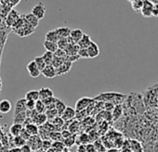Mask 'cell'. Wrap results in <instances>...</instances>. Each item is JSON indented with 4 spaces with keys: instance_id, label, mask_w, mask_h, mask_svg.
<instances>
[{
    "instance_id": "cell-1",
    "label": "cell",
    "mask_w": 158,
    "mask_h": 152,
    "mask_svg": "<svg viewBox=\"0 0 158 152\" xmlns=\"http://www.w3.org/2000/svg\"><path fill=\"white\" fill-rule=\"evenodd\" d=\"M127 97L115 93V92H109V93H102L97 96L95 98H93L95 101H102V102H112L114 105H120L126 98Z\"/></svg>"
},
{
    "instance_id": "cell-2",
    "label": "cell",
    "mask_w": 158,
    "mask_h": 152,
    "mask_svg": "<svg viewBox=\"0 0 158 152\" xmlns=\"http://www.w3.org/2000/svg\"><path fill=\"white\" fill-rule=\"evenodd\" d=\"M46 12H47L46 6H45L42 2H39L38 4H36V5L33 8L32 11H31V13H32L34 16H35L39 21H40V20H43V19L45 18Z\"/></svg>"
},
{
    "instance_id": "cell-3",
    "label": "cell",
    "mask_w": 158,
    "mask_h": 152,
    "mask_svg": "<svg viewBox=\"0 0 158 152\" xmlns=\"http://www.w3.org/2000/svg\"><path fill=\"white\" fill-rule=\"evenodd\" d=\"M26 144L31 147L32 151H37L39 149H41V146H42V139L40 138V136L37 135H34L31 136L27 141Z\"/></svg>"
},
{
    "instance_id": "cell-4",
    "label": "cell",
    "mask_w": 158,
    "mask_h": 152,
    "mask_svg": "<svg viewBox=\"0 0 158 152\" xmlns=\"http://www.w3.org/2000/svg\"><path fill=\"white\" fill-rule=\"evenodd\" d=\"M35 31V29L34 27H32L29 23H27L26 21H25L24 25H23L22 28H20V29L14 30V33H15L16 34H18L20 37H24V36L30 35V34H33Z\"/></svg>"
},
{
    "instance_id": "cell-5",
    "label": "cell",
    "mask_w": 158,
    "mask_h": 152,
    "mask_svg": "<svg viewBox=\"0 0 158 152\" xmlns=\"http://www.w3.org/2000/svg\"><path fill=\"white\" fill-rule=\"evenodd\" d=\"M142 8L140 10V13L143 17L146 18H150L152 17V9H153V3H152L150 0H142Z\"/></svg>"
},
{
    "instance_id": "cell-6",
    "label": "cell",
    "mask_w": 158,
    "mask_h": 152,
    "mask_svg": "<svg viewBox=\"0 0 158 152\" xmlns=\"http://www.w3.org/2000/svg\"><path fill=\"white\" fill-rule=\"evenodd\" d=\"M93 101V98H87V97H84V98H81L77 100V102L75 103V110L78 111V110H84L88 108V106Z\"/></svg>"
},
{
    "instance_id": "cell-7",
    "label": "cell",
    "mask_w": 158,
    "mask_h": 152,
    "mask_svg": "<svg viewBox=\"0 0 158 152\" xmlns=\"http://www.w3.org/2000/svg\"><path fill=\"white\" fill-rule=\"evenodd\" d=\"M127 144V149H129L131 152H142L143 151V147L141 146V144L134 139H129L128 141H126Z\"/></svg>"
},
{
    "instance_id": "cell-8",
    "label": "cell",
    "mask_w": 158,
    "mask_h": 152,
    "mask_svg": "<svg viewBox=\"0 0 158 152\" xmlns=\"http://www.w3.org/2000/svg\"><path fill=\"white\" fill-rule=\"evenodd\" d=\"M26 69H27V71L30 74V76H31V77H33V78H37L38 76L41 74V71L39 70V69L37 68V66H36V64L35 63L34 60L30 61L27 64Z\"/></svg>"
},
{
    "instance_id": "cell-9",
    "label": "cell",
    "mask_w": 158,
    "mask_h": 152,
    "mask_svg": "<svg viewBox=\"0 0 158 152\" xmlns=\"http://www.w3.org/2000/svg\"><path fill=\"white\" fill-rule=\"evenodd\" d=\"M88 51V55H89V58H97L100 55V47L99 46L95 43V42H91L90 45L88 46L87 48Z\"/></svg>"
},
{
    "instance_id": "cell-10",
    "label": "cell",
    "mask_w": 158,
    "mask_h": 152,
    "mask_svg": "<svg viewBox=\"0 0 158 152\" xmlns=\"http://www.w3.org/2000/svg\"><path fill=\"white\" fill-rule=\"evenodd\" d=\"M72 66H73V63L68 62V61H64L59 68L56 69L57 76H60V75H64V74L68 73L71 70Z\"/></svg>"
},
{
    "instance_id": "cell-11",
    "label": "cell",
    "mask_w": 158,
    "mask_h": 152,
    "mask_svg": "<svg viewBox=\"0 0 158 152\" xmlns=\"http://www.w3.org/2000/svg\"><path fill=\"white\" fill-rule=\"evenodd\" d=\"M60 117L64 122L73 121L75 117V110L72 107H66L65 110L63 111V113L61 114Z\"/></svg>"
},
{
    "instance_id": "cell-12",
    "label": "cell",
    "mask_w": 158,
    "mask_h": 152,
    "mask_svg": "<svg viewBox=\"0 0 158 152\" xmlns=\"http://www.w3.org/2000/svg\"><path fill=\"white\" fill-rule=\"evenodd\" d=\"M41 73L45 76L46 78H54L57 76V73H56V69L52 66V65H47L42 70H41Z\"/></svg>"
},
{
    "instance_id": "cell-13",
    "label": "cell",
    "mask_w": 158,
    "mask_h": 152,
    "mask_svg": "<svg viewBox=\"0 0 158 152\" xmlns=\"http://www.w3.org/2000/svg\"><path fill=\"white\" fill-rule=\"evenodd\" d=\"M83 34H84V33H83L82 30H80V29H73V30H71L69 37L71 38V40L74 44H77L79 41H80V39L82 38Z\"/></svg>"
},
{
    "instance_id": "cell-14",
    "label": "cell",
    "mask_w": 158,
    "mask_h": 152,
    "mask_svg": "<svg viewBox=\"0 0 158 152\" xmlns=\"http://www.w3.org/2000/svg\"><path fill=\"white\" fill-rule=\"evenodd\" d=\"M20 17H21V15L19 14L18 11H16L15 10H11L9 12L8 16H7V24H8V26L11 27V26L13 25V23H14Z\"/></svg>"
},
{
    "instance_id": "cell-15",
    "label": "cell",
    "mask_w": 158,
    "mask_h": 152,
    "mask_svg": "<svg viewBox=\"0 0 158 152\" xmlns=\"http://www.w3.org/2000/svg\"><path fill=\"white\" fill-rule=\"evenodd\" d=\"M32 121H33V123H35V124L37 125L38 127H41L43 124H45V123L48 122V118H47V116H46L45 113H42V114L37 113V114L32 119Z\"/></svg>"
},
{
    "instance_id": "cell-16",
    "label": "cell",
    "mask_w": 158,
    "mask_h": 152,
    "mask_svg": "<svg viewBox=\"0 0 158 152\" xmlns=\"http://www.w3.org/2000/svg\"><path fill=\"white\" fill-rule=\"evenodd\" d=\"M26 101L27 100L25 98H21L16 102L14 114H18L20 112H24V111L27 110V109H26Z\"/></svg>"
},
{
    "instance_id": "cell-17",
    "label": "cell",
    "mask_w": 158,
    "mask_h": 152,
    "mask_svg": "<svg viewBox=\"0 0 158 152\" xmlns=\"http://www.w3.org/2000/svg\"><path fill=\"white\" fill-rule=\"evenodd\" d=\"M23 18H24V20L26 21V22L27 23H29L32 27H34L35 29L38 26V24H39V20L35 17V16H34L32 13H28V14H25V15H23Z\"/></svg>"
},
{
    "instance_id": "cell-18",
    "label": "cell",
    "mask_w": 158,
    "mask_h": 152,
    "mask_svg": "<svg viewBox=\"0 0 158 152\" xmlns=\"http://www.w3.org/2000/svg\"><path fill=\"white\" fill-rule=\"evenodd\" d=\"M39 91V99L40 100H44L46 98H52L54 97V93L53 91L48 88V87H42Z\"/></svg>"
},
{
    "instance_id": "cell-19",
    "label": "cell",
    "mask_w": 158,
    "mask_h": 152,
    "mask_svg": "<svg viewBox=\"0 0 158 152\" xmlns=\"http://www.w3.org/2000/svg\"><path fill=\"white\" fill-rule=\"evenodd\" d=\"M23 128L30 136L37 135L39 133V127L37 125H35V123H29V124L23 126Z\"/></svg>"
},
{
    "instance_id": "cell-20",
    "label": "cell",
    "mask_w": 158,
    "mask_h": 152,
    "mask_svg": "<svg viewBox=\"0 0 158 152\" xmlns=\"http://www.w3.org/2000/svg\"><path fill=\"white\" fill-rule=\"evenodd\" d=\"M11 109H12V105L10 100L4 99L0 101V112L1 113L3 114L9 113L11 110Z\"/></svg>"
},
{
    "instance_id": "cell-21",
    "label": "cell",
    "mask_w": 158,
    "mask_h": 152,
    "mask_svg": "<svg viewBox=\"0 0 158 152\" xmlns=\"http://www.w3.org/2000/svg\"><path fill=\"white\" fill-rule=\"evenodd\" d=\"M123 110H124V107H122V105H115L113 111H112V117H113V121L116 122L118 121L122 114H123Z\"/></svg>"
},
{
    "instance_id": "cell-22",
    "label": "cell",
    "mask_w": 158,
    "mask_h": 152,
    "mask_svg": "<svg viewBox=\"0 0 158 152\" xmlns=\"http://www.w3.org/2000/svg\"><path fill=\"white\" fill-rule=\"evenodd\" d=\"M91 42H92V40L90 38V36L87 34H84L82 38L80 39V41L77 43V45H78L79 48H88V46L90 45Z\"/></svg>"
},
{
    "instance_id": "cell-23",
    "label": "cell",
    "mask_w": 158,
    "mask_h": 152,
    "mask_svg": "<svg viewBox=\"0 0 158 152\" xmlns=\"http://www.w3.org/2000/svg\"><path fill=\"white\" fill-rule=\"evenodd\" d=\"M60 37L56 32V30H50L48 31L47 34H46V36H45V41H49V42H54V43H57L59 41Z\"/></svg>"
},
{
    "instance_id": "cell-24",
    "label": "cell",
    "mask_w": 158,
    "mask_h": 152,
    "mask_svg": "<svg viewBox=\"0 0 158 152\" xmlns=\"http://www.w3.org/2000/svg\"><path fill=\"white\" fill-rule=\"evenodd\" d=\"M23 129V125L20 123H13L10 128V133L12 136H18L21 134Z\"/></svg>"
},
{
    "instance_id": "cell-25",
    "label": "cell",
    "mask_w": 158,
    "mask_h": 152,
    "mask_svg": "<svg viewBox=\"0 0 158 152\" xmlns=\"http://www.w3.org/2000/svg\"><path fill=\"white\" fill-rule=\"evenodd\" d=\"M78 50H79V46L76 44H68L67 46L64 49V51L66 52V54L69 55V56L77 55Z\"/></svg>"
},
{
    "instance_id": "cell-26",
    "label": "cell",
    "mask_w": 158,
    "mask_h": 152,
    "mask_svg": "<svg viewBox=\"0 0 158 152\" xmlns=\"http://www.w3.org/2000/svg\"><path fill=\"white\" fill-rule=\"evenodd\" d=\"M50 122H51V124L54 126V128L56 129V131L60 132V130H61V128H62V126H63L64 121L61 119L60 116H57V117H55L54 119H52V120L50 121Z\"/></svg>"
},
{
    "instance_id": "cell-27",
    "label": "cell",
    "mask_w": 158,
    "mask_h": 152,
    "mask_svg": "<svg viewBox=\"0 0 158 152\" xmlns=\"http://www.w3.org/2000/svg\"><path fill=\"white\" fill-rule=\"evenodd\" d=\"M89 143V134L86 133L81 134L79 136L75 137V144L76 145H87Z\"/></svg>"
},
{
    "instance_id": "cell-28",
    "label": "cell",
    "mask_w": 158,
    "mask_h": 152,
    "mask_svg": "<svg viewBox=\"0 0 158 152\" xmlns=\"http://www.w3.org/2000/svg\"><path fill=\"white\" fill-rule=\"evenodd\" d=\"M60 38H67L70 35L71 29L68 27H59L55 29Z\"/></svg>"
},
{
    "instance_id": "cell-29",
    "label": "cell",
    "mask_w": 158,
    "mask_h": 152,
    "mask_svg": "<svg viewBox=\"0 0 158 152\" xmlns=\"http://www.w3.org/2000/svg\"><path fill=\"white\" fill-rule=\"evenodd\" d=\"M26 100H32V101H37L39 99V91L38 90H30L26 93L25 98Z\"/></svg>"
},
{
    "instance_id": "cell-30",
    "label": "cell",
    "mask_w": 158,
    "mask_h": 152,
    "mask_svg": "<svg viewBox=\"0 0 158 152\" xmlns=\"http://www.w3.org/2000/svg\"><path fill=\"white\" fill-rule=\"evenodd\" d=\"M66 105L63 101H61L60 98H57L56 100V103H55V109L57 110V113H58V116H61V114L63 113V111L65 110L66 109Z\"/></svg>"
},
{
    "instance_id": "cell-31",
    "label": "cell",
    "mask_w": 158,
    "mask_h": 152,
    "mask_svg": "<svg viewBox=\"0 0 158 152\" xmlns=\"http://www.w3.org/2000/svg\"><path fill=\"white\" fill-rule=\"evenodd\" d=\"M45 49L48 51V52H51V53H55V51L58 49V45L57 43H54V42H49V41H45L44 44H43Z\"/></svg>"
},
{
    "instance_id": "cell-32",
    "label": "cell",
    "mask_w": 158,
    "mask_h": 152,
    "mask_svg": "<svg viewBox=\"0 0 158 152\" xmlns=\"http://www.w3.org/2000/svg\"><path fill=\"white\" fill-rule=\"evenodd\" d=\"M80 129V122H78L76 120H73L68 127V130L73 134H76V133Z\"/></svg>"
},
{
    "instance_id": "cell-33",
    "label": "cell",
    "mask_w": 158,
    "mask_h": 152,
    "mask_svg": "<svg viewBox=\"0 0 158 152\" xmlns=\"http://www.w3.org/2000/svg\"><path fill=\"white\" fill-rule=\"evenodd\" d=\"M27 118V114H26V111L24 112H20L18 114H14V117H13V123H20V124H23L25 119Z\"/></svg>"
},
{
    "instance_id": "cell-34",
    "label": "cell",
    "mask_w": 158,
    "mask_h": 152,
    "mask_svg": "<svg viewBox=\"0 0 158 152\" xmlns=\"http://www.w3.org/2000/svg\"><path fill=\"white\" fill-rule=\"evenodd\" d=\"M51 148L55 151V152H61L63 151L66 147L63 144L62 141H56V142H52V146Z\"/></svg>"
},
{
    "instance_id": "cell-35",
    "label": "cell",
    "mask_w": 158,
    "mask_h": 152,
    "mask_svg": "<svg viewBox=\"0 0 158 152\" xmlns=\"http://www.w3.org/2000/svg\"><path fill=\"white\" fill-rule=\"evenodd\" d=\"M35 110L37 113H39V114H42V113H45L46 112V106H45V104L43 103L42 100L38 99L37 101H35Z\"/></svg>"
},
{
    "instance_id": "cell-36",
    "label": "cell",
    "mask_w": 158,
    "mask_h": 152,
    "mask_svg": "<svg viewBox=\"0 0 158 152\" xmlns=\"http://www.w3.org/2000/svg\"><path fill=\"white\" fill-rule=\"evenodd\" d=\"M13 144L15 146V147L21 148L22 146H23L26 144V141L20 135L18 136H13Z\"/></svg>"
},
{
    "instance_id": "cell-37",
    "label": "cell",
    "mask_w": 158,
    "mask_h": 152,
    "mask_svg": "<svg viewBox=\"0 0 158 152\" xmlns=\"http://www.w3.org/2000/svg\"><path fill=\"white\" fill-rule=\"evenodd\" d=\"M75 137H76V134H72L70 137H68V138H66V139H64L62 141L66 148H68V147L70 148L75 144Z\"/></svg>"
},
{
    "instance_id": "cell-38",
    "label": "cell",
    "mask_w": 158,
    "mask_h": 152,
    "mask_svg": "<svg viewBox=\"0 0 158 152\" xmlns=\"http://www.w3.org/2000/svg\"><path fill=\"white\" fill-rule=\"evenodd\" d=\"M24 22H25V20H24V18H23V15H21V17H20V18L13 23V25L11 26L12 30L14 31V30H17V29L22 28V27L24 25Z\"/></svg>"
},
{
    "instance_id": "cell-39",
    "label": "cell",
    "mask_w": 158,
    "mask_h": 152,
    "mask_svg": "<svg viewBox=\"0 0 158 152\" xmlns=\"http://www.w3.org/2000/svg\"><path fill=\"white\" fill-rule=\"evenodd\" d=\"M42 58H43V59H44V61H45L46 65H51V63H52V59H53V53L46 51V52L43 54Z\"/></svg>"
},
{
    "instance_id": "cell-40",
    "label": "cell",
    "mask_w": 158,
    "mask_h": 152,
    "mask_svg": "<svg viewBox=\"0 0 158 152\" xmlns=\"http://www.w3.org/2000/svg\"><path fill=\"white\" fill-rule=\"evenodd\" d=\"M49 138L53 142H56V141H63V139L61 137V134H60V132H59V131L51 132L49 134Z\"/></svg>"
},
{
    "instance_id": "cell-41",
    "label": "cell",
    "mask_w": 158,
    "mask_h": 152,
    "mask_svg": "<svg viewBox=\"0 0 158 152\" xmlns=\"http://www.w3.org/2000/svg\"><path fill=\"white\" fill-rule=\"evenodd\" d=\"M86 117H88V114H87L86 110H78V111L75 110V117L74 118H75L76 121L82 122Z\"/></svg>"
},
{
    "instance_id": "cell-42",
    "label": "cell",
    "mask_w": 158,
    "mask_h": 152,
    "mask_svg": "<svg viewBox=\"0 0 158 152\" xmlns=\"http://www.w3.org/2000/svg\"><path fill=\"white\" fill-rule=\"evenodd\" d=\"M34 61H35V63L36 64V66H37V68L39 69L40 71L47 66L46 63H45V61H44V59H43V58H42V56H41V57H36V58H35Z\"/></svg>"
},
{
    "instance_id": "cell-43",
    "label": "cell",
    "mask_w": 158,
    "mask_h": 152,
    "mask_svg": "<svg viewBox=\"0 0 158 152\" xmlns=\"http://www.w3.org/2000/svg\"><path fill=\"white\" fill-rule=\"evenodd\" d=\"M142 0H136V1L132 2L131 3V6H132V10L135 11V12H140V10L142 8Z\"/></svg>"
},
{
    "instance_id": "cell-44",
    "label": "cell",
    "mask_w": 158,
    "mask_h": 152,
    "mask_svg": "<svg viewBox=\"0 0 158 152\" xmlns=\"http://www.w3.org/2000/svg\"><path fill=\"white\" fill-rule=\"evenodd\" d=\"M93 145L96 149V152H106V148L101 140H96Z\"/></svg>"
},
{
    "instance_id": "cell-45",
    "label": "cell",
    "mask_w": 158,
    "mask_h": 152,
    "mask_svg": "<svg viewBox=\"0 0 158 152\" xmlns=\"http://www.w3.org/2000/svg\"><path fill=\"white\" fill-rule=\"evenodd\" d=\"M63 62H64V60H63L62 58H58V57H55V56L53 55V59H52V63H51V65H52L55 69L59 68V67L63 63Z\"/></svg>"
},
{
    "instance_id": "cell-46",
    "label": "cell",
    "mask_w": 158,
    "mask_h": 152,
    "mask_svg": "<svg viewBox=\"0 0 158 152\" xmlns=\"http://www.w3.org/2000/svg\"><path fill=\"white\" fill-rule=\"evenodd\" d=\"M52 146V141L51 140H42V146H41V149L44 151H48L51 148Z\"/></svg>"
},
{
    "instance_id": "cell-47",
    "label": "cell",
    "mask_w": 158,
    "mask_h": 152,
    "mask_svg": "<svg viewBox=\"0 0 158 152\" xmlns=\"http://www.w3.org/2000/svg\"><path fill=\"white\" fill-rule=\"evenodd\" d=\"M57 45H58V48L64 50V49H65V47H66V46H67V45H68L67 38H60V39H59V41L57 42Z\"/></svg>"
},
{
    "instance_id": "cell-48",
    "label": "cell",
    "mask_w": 158,
    "mask_h": 152,
    "mask_svg": "<svg viewBox=\"0 0 158 152\" xmlns=\"http://www.w3.org/2000/svg\"><path fill=\"white\" fill-rule=\"evenodd\" d=\"M55 57H58V58H62L63 60H64V58H66V56H67V54H66V52L64 51V50H62V49H60V48H58L56 51H55V53L53 54Z\"/></svg>"
},
{
    "instance_id": "cell-49",
    "label": "cell",
    "mask_w": 158,
    "mask_h": 152,
    "mask_svg": "<svg viewBox=\"0 0 158 152\" xmlns=\"http://www.w3.org/2000/svg\"><path fill=\"white\" fill-rule=\"evenodd\" d=\"M77 55L79 56V58H89L87 48H79Z\"/></svg>"
},
{
    "instance_id": "cell-50",
    "label": "cell",
    "mask_w": 158,
    "mask_h": 152,
    "mask_svg": "<svg viewBox=\"0 0 158 152\" xmlns=\"http://www.w3.org/2000/svg\"><path fill=\"white\" fill-rule=\"evenodd\" d=\"M35 106V102L32 100H27L26 101V109L27 110H34Z\"/></svg>"
},
{
    "instance_id": "cell-51",
    "label": "cell",
    "mask_w": 158,
    "mask_h": 152,
    "mask_svg": "<svg viewBox=\"0 0 158 152\" xmlns=\"http://www.w3.org/2000/svg\"><path fill=\"white\" fill-rule=\"evenodd\" d=\"M60 134H61L62 139L64 140V139H66V138L70 137L73 134H72L69 130H61V131H60Z\"/></svg>"
},
{
    "instance_id": "cell-52",
    "label": "cell",
    "mask_w": 158,
    "mask_h": 152,
    "mask_svg": "<svg viewBox=\"0 0 158 152\" xmlns=\"http://www.w3.org/2000/svg\"><path fill=\"white\" fill-rule=\"evenodd\" d=\"M86 149L87 152H96V149L94 147V145L92 143H89L86 145Z\"/></svg>"
},
{
    "instance_id": "cell-53",
    "label": "cell",
    "mask_w": 158,
    "mask_h": 152,
    "mask_svg": "<svg viewBox=\"0 0 158 152\" xmlns=\"http://www.w3.org/2000/svg\"><path fill=\"white\" fill-rule=\"evenodd\" d=\"M20 136H22V137H23V139H24L25 141H27V140H28V139H29V138L31 137V136H30V135H29V134H27V132H26V131L24 130V128L23 129V131H22V133H21Z\"/></svg>"
},
{
    "instance_id": "cell-54",
    "label": "cell",
    "mask_w": 158,
    "mask_h": 152,
    "mask_svg": "<svg viewBox=\"0 0 158 152\" xmlns=\"http://www.w3.org/2000/svg\"><path fill=\"white\" fill-rule=\"evenodd\" d=\"M21 151L22 152H32V149H31V147L27 144H25L23 146L21 147Z\"/></svg>"
},
{
    "instance_id": "cell-55",
    "label": "cell",
    "mask_w": 158,
    "mask_h": 152,
    "mask_svg": "<svg viewBox=\"0 0 158 152\" xmlns=\"http://www.w3.org/2000/svg\"><path fill=\"white\" fill-rule=\"evenodd\" d=\"M152 16H153V17H157L158 16V5H153Z\"/></svg>"
},
{
    "instance_id": "cell-56",
    "label": "cell",
    "mask_w": 158,
    "mask_h": 152,
    "mask_svg": "<svg viewBox=\"0 0 158 152\" xmlns=\"http://www.w3.org/2000/svg\"><path fill=\"white\" fill-rule=\"evenodd\" d=\"M77 151L78 152H87L86 145H79L78 147H77Z\"/></svg>"
},
{
    "instance_id": "cell-57",
    "label": "cell",
    "mask_w": 158,
    "mask_h": 152,
    "mask_svg": "<svg viewBox=\"0 0 158 152\" xmlns=\"http://www.w3.org/2000/svg\"><path fill=\"white\" fill-rule=\"evenodd\" d=\"M9 152H22L21 151V148H18V147H14L12 149H10Z\"/></svg>"
},
{
    "instance_id": "cell-58",
    "label": "cell",
    "mask_w": 158,
    "mask_h": 152,
    "mask_svg": "<svg viewBox=\"0 0 158 152\" xmlns=\"http://www.w3.org/2000/svg\"><path fill=\"white\" fill-rule=\"evenodd\" d=\"M106 152H119L117 148H114V147H112V148H109Z\"/></svg>"
},
{
    "instance_id": "cell-59",
    "label": "cell",
    "mask_w": 158,
    "mask_h": 152,
    "mask_svg": "<svg viewBox=\"0 0 158 152\" xmlns=\"http://www.w3.org/2000/svg\"><path fill=\"white\" fill-rule=\"evenodd\" d=\"M35 152H46V151H44V150H42V149H39V150H37V151H35Z\"/></svg>"
},
{
    "instance_id": "cell-60",
    "label": "cell",
    "mask_w": 158,
    "mask_h": 152,
    "mask_svg": "<svg viewBox=\"0 0 158 152\" xmlns=\"http://www.w3.org/2000/svg\"><path fill=\"white\" fill-rule=\"evenodd\" d=\"M61 152H70V151H69V150H68L67 148H65V149H64L63 151H61Z\"/></svg>"
},
{
    "instance_id": "cell-61",
    "label": "cell",
    "mask_w": 158,
    "mask_h": 152,
    "mask_svg": "<svg viewBox=\"0 0 158 152\" xmlns=\"http://www.w3.org/2000/svg\"><path fill=\"white\" fill-rule=\"evenodd\" d=\"M127 1H129L130 3H132V2H134V1H136V0H127Z\"/></svg>"
},
{
    "instance_id": "cell-62",
    "label": "cell",
    "mask_w": 158,
    "mask_h": 152,
    "mask_svg": "<svg viewBox=\"0 0 158 152\" xmlns=\"http://www.w3.org/2000/svg\"><path fill=\"white\" fill-rule=\"evenodd\" d=\"M142 152H143V151H142Z\"/></svg>"
}]
</instances>
